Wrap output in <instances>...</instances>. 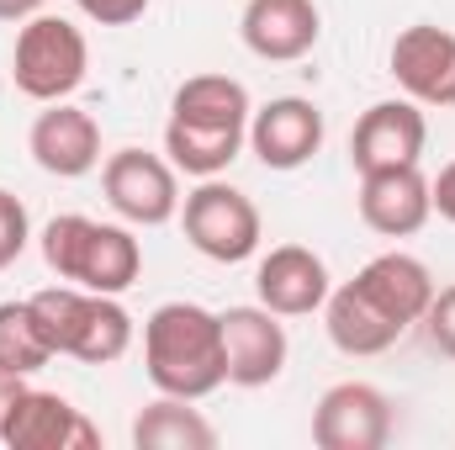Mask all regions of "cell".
Segmentation results:
<instances>
[{"label":"cell","instance_id":"obj_15","mask_svg":"<svg viewBox=\"0 0 455 450\" xmlns=\"http://www.w3.org/2000/svg\"><path fill=\"white\" fill-rule=\"evenodd\" d=\"M27 149L37 159V170L59 175V181H80L101 165V122L69 101H48V112H37Z\"/></svg>","mask_w":455,"mask_h":450},{"label":"cell","instance_id":"obj_9","mask_svg":"<svg viewBox=\"0 0 455 450\" xmlns=\"http://www.w3.org/2000/svg\"><path fill=\"white\" fill-rule=\"evenodd\" d=\"M0 446L11 450H96L101 435L96 424L59 392L43 387H21L16 403L0 419Z\"/></svg>","mask_w":455,"mask_h":450},{"label":"cell","instance_id":"obj_2","mask_svg":"<svg viewBox=\"0 0 455 450\" xmlns=\"http://www.w3.org/2000/svg\"><path fill=\"white\" fill-rule=\"evenodd\" d=\"M43 260L59 281L101 292V297H122L138 276H143V249L127 228L96 223L80 213H64L43 228Z\"/></svg>","mask_w":455,"mask_h":450},{"label":"cell","instance_id":"obj_10","mask_svg":"<svg viewBox=\"0 0 455 450\" xmlns=\"http://www.w3.org/2000/svg\"><path fill=\"white\" fill-rule=\"evenodd\" d=\"M424 143H429V122L419 112V101H408V96L376 101V107L360 112L355 133H349V165L360 175L403 170V165H419L424 159Z\"/></svg>","mask_w":455,"mask_h":450},{"label":"cell","instance_id":"obj_27","mask_svg":"<svg viewBox=\"0 0 455 450\" xmlns=\"http://www.w3.org/2000/svg\"><path fill=\"white\" fill-rule=\"evenodd\" d=\"M21 387H27V376H21V371H5V366H0V419H5V408L16 403V392H21Z\"/></svg>","mask_w":455,"mask_h":450},{"label":"cell","instance_id":"obj_5","mask_svg":"<svg viewBox=\"0 0 455 450\" xmlns=\"http://www.w3.org/2000/svg\"><path fill=\"white\" fill-rule=\"evenodd\" d=\"M180 228H186V238H191V249L196 254H207V260H218V265H238V260H249L254 249H259V207L238 191V186H228V181H202L186 202H180Z\"/></svg>","mask_w":455,"mask_h":450},{"label":"cell","instance_id":"obj_4","mask_svg":"<svg viewBox=\"0 0 455 450\" xmlns=\"http://www.w3.org/2000/svg\"><path fill=\"white\" fill-rule=\"evenodd\" d=\"M85 69H91V43L75 21L64 16H27L21 32H16V48H11V80L27 101H69L80 85H85Z\"/></svg>","mask_w":455,"mask_h":450},{"label":"cell","instance_id":"obj_20","mask_svg":"<svg viewBox=\"0 0 455 450\" xmlns=\"http://www.w3.org/2000/svg\"><path fill=\"white\" fill-rule=\"evenodd\" d=\"M132 446L138 450H212L218 430L202 419V408H191V398L159 392V403H148L132 419Z\"/></svg>","mask_w":455,"mask_h":450},{"label":"cell","instance_id":"obj_3","mask_svg":"<svg viewBox=\"0 0 455 450\" xmlns=\"http://www.w3.org/2000/svg\"><path fill=\"white\" fill-rule=\"evenodd\" d=\"M32 308L48 329L53 355H75L85 366H112L132 344V318L116 297H101V292H85V286L64 281V286L37 292Z\"/></svg>","mask_w":455,"mask_h":450},{"label":"cell","instance_id":"obj_11","mask_svg":"<svg viewBox=\"0 0 455 450\" xmlns=\"http://www.w3.org/2000/svg\"><path fill=\"white\" fill-rule=\"evenodd\" d=\"M223 318V355H228V382L233 387H270L286 371L291 339L281 329V318L254 302V308H228Z\"/></svg>","mask_w":455,"mask_h":450},{"label":"cell","instance_id":"obj_16","mask_svg":"<svg viewBox=\"0 0 455 450\" xmlns=\"http://www.w3.org/2000/svg\"><path fill=\"white\" fill-rule=\"evenodd\" d=\"M435 218V197L419 165L360 175V223L381 238H408Z\"/></svg>","mask_w":455,"mask_h":450},{"label":"cell","instance_id":"obj_12","mask_svg":"<svg viewBox=\"0 0 455 450\" xmlns=\"http://www.w3.org/2000/svg\"><path fill=\"white\" fill-rule=\"evenodd\" d=\"M254 292L275 318H307L329 302L334 281L323 254H313L307 244H275L254 270Z\"/></svg>","mask_w":455,"mask_h":450},{"label":"cell","instance_id":"obj_13","mask_svg":"<svg viewBox=\"0 0 455 450\" xmlns=\"http://www.w3.org/2000/svg\"><path fill=\"white\" fill-rule=\"evenodd\" d=\"M238 37L265 64H297L318 48L323 16L313 0H249L238 16Z\"/></svg>","mask_w":455,"mask_h":450},{"label":"cell","instance_id":"obj_8","mask_svg":"<svg viewBox=\"0 0 455 450\" xmlns=\"http://www.w3.org/2000/svg\"><path fill=\"white\" fill-rule=\"evenodd\" d=\"M392 440V398L371 382H339L313 408L318 450H381Z\"/></svg>","mask_w":455,"mask_h":450},{"label":"cell","instance_id":"obj_7","mask_svg":"<svg viewBox=\"0 0 455 450\" xmlns=\"http://www.w3.org/2000/svg\"><path fill=\"white\" fill-rule=\"evenodd\" d=\"M392 80L403 85L408 101L455 112V32L435 21H413L392 37Z\"/></svg>","mask_w":455,"mask_h":450},{"label":"cell","instance_id":"obj_21","mask_svg":"<svg viewBox=\"0 0 455 450\" xmlns=\"http://www.w3.org/2000/svg\"><path fill=\"white\" fill-rule=\"evenodd\" d=\"M175 122H202V127H249L254 101L233 75H191L175 101H170Z\"/></svg>","mask_w":455,"mask_h":450},{"label":"cell","instance_id":"obj_26","mask_svg":"<svg viewBox=\"0 0 455 450\" xmlns=\"http://www.w3.org/2000/svg\"><path fill=\"white\" fill-rule=\"evenodd\" d=\"M429 197H435V213H440L445 223H455V159L429 181Z\"/></svg>","mask_w":455,"mask_h":450},{"label":"cell","instance_id":"obj_14","mask_svg":"<svg viewBox=\"0 0 455 450\" xmlns=\"http://www.w3.org/2000/svg\"><path fill=\"white\" fill-rule=\"evenodd\" d=\"M249 149L265 170H302L323 149V112L307 96H275L249 117Z\"/></svg>","mask_w":455,"mask_h":450},{"label":"cell","instance_id":"obj_23","mask_svg":"<svg viewBox=\"0 0 455 450\" xmlns=\"http://www.w3.org/2000/svg\"><path fill=\"white\" fill-rule=\"evenodd\" d=\"M27 238H32V223H27V207H21V197H11V191L0 186V270L21 260Z\"/></svg>","mask_w":455,"mask_h":450},{"label":"cell","instance_id":"obj_24","mask_svg":"<svg viewBox=\"0 0 455 450\" xmlns=\"http://www.w3.org/2000/svg\"><path fill=\"white\" fill-rule=\"evenodd\" d=\"M424 334H429V344H435L445 360H455V286H440V292H435V302H429V313H424Z\"/></svg>","mask_w":455,"mask_h":450},{"label":"cell","instance_id":"obj_6","mask_svg":"<svg viewBox=\"0 0 455 450\" xmlns=\"http://www.w3.org/2000/svg\"><path fill=\"white\" fill-rule=\"evenodd\" d=\"M101 191L112 213L132 228H159L180 213V181L175 165L148 149H116L101 165Z\"/></svg>","mask_w":455,"mask_h":450},{"label":"cell","instance_id":"obj_28","mask_svg":"<svg viewBox=\"0 0 455 450\" xmlns=\"http://www.w3.org/2000/svg\"><path fill=\"white\" fill-rule=\"evenodd\" d=\"M37 11H43V0H0V21H27Z\"/></svg>","mask_w":455,"mask_h":450},{"label":"cell","instance_id":"obj_19","mask_svg":"<svg viewBox=\"0 0 455 450\" xmlns=\"http://www.w3.org/2000/svg\"><path fill=\"white\" fill-rule=\"evenodd\" d=\"M243 143H249V127H202V122H175V117L164 127L170 165L186 170V175H196V181L223 175L228 165L243 154Z\"/></svg>","mask_w":455,"mask_h":450},{"label":"cell","instance_id":"obj_1","mask_svg":"<svg viewBox=\"0 0 455 450\" xmlns=\"http://www.w3.org/2000/svg\"><path fill=\"white\" fill-rule=\"evenodd\" d=\"M143 371L170 398H212L228 382L223 318L202 302H164L143 324Z\"/></svg>","mask_w":455,"mask_h":450},{"label":"cell","instance_id":"obj_25","mask_svg":"<svg viewBox=\"0 0 455 450\" xmlns=\"http://www.w3.org/2000/svg\"><path fill=\"white\" fill-rule=\"evenodd\" d=\"M96 27H132L143 11H148V0H75Z\"/></svg>","mask_w":455,"mask_h":450},{"label":"cell","instance_id":"obj_22","mask_svg":"<svg viewBox=\"0 0 455 450\" xmlns=\"http://www.w3.org/2000/svg\"><path fill=\"white\" fill-rule=\"evenodd\" d=\"M48 360H53V344H48V329H43L32 297L0 302V366L32 376V371H43Z\"/></svg>","mask_w":455,"mask_h":450},{"label":"cell","instance_id":"obj_17","mask_svg":"<svg viewBox=\"0 0 455 450\" xmlns=\"http://www.w3.org/2000/svg\"><path fill=\"white\" fill-rule=\"evenodd\" d=\"M355 286H360L392 324H403V329L424 324V313H429V302H435V292H440L435 276H429V265L413 260V254H403V249H387V254L365 260V270L355 276Z\"/></svg>","mask_w":455,"mask_h":450},{"label":"cell","instance_id":"obj_18","mask_svg":"<svg viewBox=\"0 0 455 450\" xmlns=\"http://www.w3.org/2000/svg\"><path fill=\"white\" fill-rule=\"evenodd\" d=\"M323 329L334 339V350L344 355H387L397 339L408 334L403 324H392L355 281H344L329 292V302H323Z\"/></svg>","mask_w":455,"mask_h":450}]
</instances>
